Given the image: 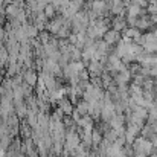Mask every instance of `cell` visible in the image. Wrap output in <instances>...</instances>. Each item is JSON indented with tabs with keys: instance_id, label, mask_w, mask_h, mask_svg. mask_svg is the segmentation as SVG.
<instances>
[{
	"instance_id": "obj_1",
	"label": "cell",
	"mask_w": 157,
	"mask_h": 157,
	"mask_svg": "<svg viewBox=\"0 0 157 157\" xmlns=\"http://www.w3.org/2000/svg\"><path fill=\"white\" fill-rule=\"evenodd\" d=\"M131 147L134 151V157H148L156 151V147L153 145V142L144 136H137Z\"/></svg>"
},
{
	"instance_id": "obj_2",
	"label": "cell",
	"mask_w": 157,
	"mask_h": 157,
	"mask_svg": "<svg viewBox=\"0 0 157 157\" xmlns=\"http://www.w3.org/2000/svg\"><path fill=\"white\" fill-rule=\"evenodd\" d=\"M102 40H104L108 46H116V44L122 40V32H117V31H114L113 28H110L104 34Z\"/></svg>"
},
{
	"instance_id": "obj_3",
	"label": "cell",
	"mask_w": 157,
	"mask_h": 157,
	"mask_svg": "<svg viewBox=\"0 0 157 157\" xmlns=\"http://www.w3.org/2000/svg\"><path fill=\"white\" fill-rule=\"evenodd\" d=\"M87 70L90 73V76H101L105 72V64L102 61H98V59H92L87 66Z\"/></svg>"
},
{
	"instance_id": "obj_4",
	"label": "cell",
	"mask_w": 157,
	"mask_h": 157,
	"mask_svg": "<svg viewBox=\"0 0 157 157\" xmlns=\"http://www.w3.org/2000/svg\"><path fill=\"white\" fill-rule=\"evenodd\" d=\"M127 18L125 15H117V17H111V28L117 32H124L127 28Z\"/></svg>"
},
{
	"instance_id": "obj_5",
	"label": "cell",
	"mask_w": 157,
	"mask_h": 157,
	"mask_svg": "<svg viewBox=\"0 0 157 157\" xmlns=\"http://www.w3.org/2000/svg\"><path fill=\"white\" fill-rule=\"evenodd\" d=\"M58 108H61V110H63V113H64L66 116H70V114H72V111L75 110L73 102H72L70 99H67V98H63V99H59V101H58Z\"/></svg>"
},
{
	"instance_id": "obj_6",
	"label": "cell",
	"mask_w": 157,
	"mask_h": 157,
	"mask_svg": "<svg viewBox=\"0 0 157 157\" xmlns=\"http://www.w3.org/2000/svg\"><path fill=\"white\" fill-rule=\"evenodd\" d=\"M122 35H125V37L131 38L133 41H136V40L142 35V31H140V29H137L136 26H127V28H125V31L122 32Z\"/></svg>"
},
{
	"instance_id": "obj_7",
	"label": "cell",
	"mask_w": 157,
	"mask_h": 157,
	"mask_svg": "<svg viewBox=\"0 0 157 157\" xmlns=\"http://www.w3.org/2000/svg\"><path fill=\"white\" fill-rule=\"evenodd\" d=\"M23 79H25V82H28L29 86H37V82H38V75H37V72H34L32 69H29V70H26L25 73H23Z\"/></svg>"
},
{
	"instance_id": "obj_8",
	"label": "cell",
	"mask_w": 157,
	"mask_h": 157,
	"mask_svg": "<svg viewBox=\"0 0 157 157\" xmlns=\"http://www.w3.org/2000/svg\"><path fill=\"white\" fill-rule=\"evenodd\" d=\"M78 128H95V119L90 114H84L79 121H78Z\"/></svg>"
},
{
	"instance_id": "obj_9",
	"label": "cell",
	"mask_w": 157,
	"mask_h": 157,
	"mask_svg": "<svg viewBox=\"0 0 157 157\" xmlns=\"http://www.w3.org/2000/svg\"><path fill=\"white\" fill-rule=\"evenodd\" d=\"M20 9H21V6H20V5H17V3L14 2V3H9V5L6 6V11H5V12H6V14L14 20V18L17 17V14L20 12Z\"/></svg>"
},
{
	"instance_id": "obj_10",
	"label": "cell",
	"mask_w": 157,
	"mask_h": 157,
	"mask_svg": "<svg viewBox=\"0 0 157 157\" xmlns=\"http://www.w3.org/2000/svg\"><path fill=\"white\" fill-rule=\"evenodd\" d=\"M92 139H93V147H98L101 142H102V139H104V133H102V130L98 127V128H93V131H92Z\"/></svg>"
},
{
	"instance_id": "obj_11",
	"label": "cell",
	"mask_w": 157,
	"mask_h": 157,
	"mask_svg": "<svg viewBox=\"0 0 157 157\" xmlns=\"http://www.w3.org/2000/svg\"><path fill=\"white\" fill-rule=\"evenodd\" d=\"M28 113H29L28 104L21 102V104H17V105H15V114H17V116H18L20 119H26Z\"/></svg>"
},
{
	"instance_id": "obj_12",
	"label": "cell",
	"mask_w": 157,
	"mask_h": 157,
	"mask_svg": "<svg viewBox=\"0 0 157 157\" xmlns=\"http://www.w3.org/2000/svg\"><path fill=\"white\" fill-rule=\"evenodd\" d=\"M89 108H90V102L89 101H86V99H79L78 102H76V110L84 116V114H89Z\"/></svg>"
},
{
	"instance_id": "obj_13",
	"label": "cell",
	"mask_w": 157,
	"mask_h": 157,
	"mask_svg": "<svg viewBox=\"0 0 157 157\" xmlns=\"http://www.w3.org/2000/svg\"><path fill=\"white\" fill-rule=\"evenodd\" d=\"M43 12L46 14V17H48V18H52V17H55L56 6H55L53 3H49V5H46V8H44V11H43Z\"/></svg>"
},
{
	"instance_id": "obj_14",
	"label": "cell",
	"mask_w": 157,
	"mask_h": 157,
	"mask_svg": "<svg viewBox=\"0 0 157 157\" xmlns=\"http://www.w3.org/2000/svg\"><path fill=\"white\" fill-rule=\"evenodd\" d=\"M70 116H72V119H73V121H75L76 124H78V121H79V119L82 117V114H81V113H79V111L76 110V108H75V110L72 111V114H70Z\"/></svg>"
},
{
	"instance_id": "obj_15",
	"label": "cell",
	"mask_w": 157,
	"mask_h": 157,
	"mask_svg": "<svg viewBox=\"0 0 157 157\" xmlns=\"http://www.w3.org/2000/svg\"><path fill=\"white\" fill-rule=\"evenodd\" d=\"M150 140L153 142V145H154V147H157V133H154V134H153V137H151Z\"/></svg>"
},
{
	"instance_id": "obj_16",
	"label": "cell",
	"mask_w": 157,
	"mask_h": 157,
	"mask_svg": "<svg viewBox=\"0 0 157 157\" xmlns=\"http://www.w3.org/2000/svg\"><path fill=\"white\" fill-rule=\"evenodd\" d=\"M153 32H154V34H156V35H157V25H156V26H154V29H153Z\"/></svg>"
},
{
	"instance_id": "obj_17",
	"label": "cell",
	"mask_w": 157,
	"mask_h": 157,
	"mask_svg": "<svg viewBox=\"0 0 157 157\" xmlns=\"http://www.w3.org/2000/svg\"><path fill=\"white\" fill-rule=\"evenodd\" d=\"M3 81V78H2V70H0V82Z\"/></svg>"
},
{
	"instance_id": "obj_18",
	"label": "cell",
	"mask_w": 157,
	"mask_h": 157,
	"mask_svg": "<svg viewBox=\"0 0 157 157\" xmlns=\"http://www.w3.org/2000/svg\"><path fill=\"white\" fill-rule=\"evenodd\" d=\"M29 157H40L38 154H34V156H29Z\"/></svg>"
},
{
	"instance_id": "obj_19",
	"label": "cell",
	"mask_w": 157,
	"mask_h": 157,
	"mask_svg": "<svg viewBox=\"0 0 157 157\" xmlns=\"http://www.w3.org/2000/svg\"><path fill=\"white\" fill-rule=\"evenodd\" d=\"M156 153H157V147H156Z\"/></svg>"
}]
</instances>
